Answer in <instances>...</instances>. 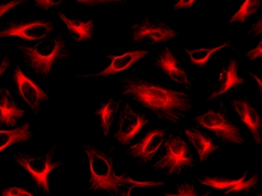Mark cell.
Listing matches in <instances>:
<instances>
[{
  "instance_id": "cell-3",
  "label": "cell",
  "mask_w": 262,
  "mask_h": 196,
  "mask_svg": "<svg viewBox=\"0 0 262 196\" xmlns=\"http://www.w3.org/2000/svg\"><path fill=\"white\" fill-rule=\"evenodd\" d=\"M194 165V158L185 141L180 136L170 134L164 141L161 154L153 164V169L167 177L180 175Z\"/></svg>"
},
{
  "instance_id": "cell-8",
  "label": "cell",
  "mask_w": 262,
  "mask_h": 196,
  "mask_svg": "<svg viewBox=\"0 0 262 196\" xmlns=\"http://www.w3.org/2000/svg\"><path fill=\"white\" fill-rule=\"evenodd\" d=\"M176 31L166 24L146 19L141 23L133 26L132 38L138 42L153 45L168 41L176 37Z\"/></svg>"
},
{
  "instance_id": "cell-22",
  "label": "cell",
  "mask_w": 262,
  "mask_h": 196,
  "mask_svg": "<svg viewBox=\"0 0 262 196\" xmlns=\"http://www.w3.org/2000/svg\"><path fill=\"white\" fill-rule=\"evenodd\" d=\"M228 45L229 42H226L223 45H220V46L217 47V48H200V50H192V51L185 50V51L190 55V61H191L192 64H197V65H200V66H204L205 64H207V61H208L212 54L217 52V50L227 46Z\"/></svg>"
},
{
  "instance_id": "cell-1",
  "label": "cell",
  "mask_w": 262,
  "mask_h": 196,
  "mask_svg": "<svg viewBox=\"0 0 262 196\" xmlns=\"http://www.w3.org/2000/svg\"><path fill=\"white\" fill-rule=\"evenodd\" d=\"M122 82V95H129L163 121L181 123L192 107L191 99L186 93L139 78L127 79Z\"/></svg>"
},
{
  "instance_id": "cell-23",
  "label": "cell",
  "mask_w": 262,
  "mask_h": 196,
  "mask_svg": "<svg viewBox=\"0 0 262 196\" xmlns=\"http://www.w3.org/2000/svg\"><path fill=\"white\" fill-rule=\"evenodd\" d=\"M260 4V0H246L238 11L232 17L229 23H233L234 21L245 22L248 16L254 14L258 10Z\"/></svg>"
},
{
  "instance_id": "cell-11",
  "label": "cell",
  "mask_w": 262,
  "mask_h": 196,
  "mask_svg": "<svg viewBox=\"0 0 262 196\" xmlns=\"http://www.w3.org/2000/svg\"><path fill=\"white\" fill-rule=\"evenodd\" d=\"M14 79L18 85V91L27 105L29 106L34 112H38L41 103L48 100L49 97L47 93L30 79L27 78L23 74L19 67H17L15 69Z\"/></svg>"
},
{
  "instance_id": "cell-20",
  "label": "cell",
  "mask_w": 262,
  "mask_h": 196,
  "mask_svg": "<svg viewBox=\"0 0 262 196\" xmlns=\"http://www.w3.org/2000/svg\"><path fill=\"white\" fill-rule=\"evenodd\" d=\"M32 137L30 125L25 123L18 128L11 130H0V152L9 147L11 144L24 142Z\"/></svg>"
},
{
  "instance_id": "cell-21",
  "label": "cell",
  "mask_w": 262,
  "mask_h": 196,
  "mask_svg": "<svg viewBox=\"0 0 262 196\" xmlns=\"http://www.w3.org/2000/svg\"><path fill=\"white\" fill-rule=\"evenodd\" d=\"M120 107V102L117 101L114 98H112L108 100L107 104H103L101 108L95 111L96 114H98L101 118V127L105 137L110 135L112 124Z\"/></svg>"
},
{
  "instance_id": "cell-31",
  "label": "cell",
  "mask_w": 262,
  "mask_h": 196,
  "mask_svg": "<svg viewBox=\"0 0 262 196\" xmlns=\"http://www.w3.org/2000/svg\"><path fill=\"white\" fill-rule=\"evenodd\" d=\"M10 60L8 57H6L3 61L2 64L0 65V77L4 74V71L9 67Z\"/></svg>"
},
{
  "instance_id": "cell-16",
  "label": "cell",
  "mask_w": 262,
  "mask_h": 196,
  "mask_svg": "<svg viewBox=\"0 0 262 196\" xmlns=\"http://www.w3.org/2000/svg\"><path fill=\"white\" fill-rule=\"evenodd\" d=\"M24 114L25 111L18 107L10 91L0 88V124L14 127Z\"/></svg>"
},
{
  "instance_id": "cell-7",
  "label": "cell",
  "mask_w": 262,
  "mask_h": 196,
  "mask_svg": "<svg viewBox=\"0 0 262 196\" xmlns=\"http://www.w3.org/2000/svg\"><path fill=\"white\" fill-rule=\"evenodd\" d=\"M148 121L149 120L144 114L134 110L129 104H125L120 111L114 138L120 144L127 145Z\"/></svg>"
},
{
  "instance_id": "cell-30",
  "label": "cell",
  "mask_w": 262,
  "mask_h": 196,
  "mask_svg": "<svg viewBox=\"0 0 262 196\" xmlns=\"http://www.w3.org/2000/svg\"><path fill=\"white\" fill-rule=\"evenodd\" d=\"M194 3V0H180L173 7V8L174 10L181 9V8H190Z\"/></svg>"
},
{
  "instance_id": "cell-5",
  "label": "cell",
  "mask_w": 262,
  "mask_h": 196,
  "mask_svg": "<svg viewBox=\"0 0 262 196\" xmlns=\"http://www.w3.org/2000/svg\"><path fill=\"white\" fill-rule=\"evenodd\" d=\"M55 150L56 145H54L46 155L39 157L24 154H18L15 157V161L32 176L38 189L49 194H51L49 174L63 164V163L54 161Z\"/></svg>"
},
{
  "instance_id": "cell-4",
  "label": "cell",
  "mask_w": 262,
  "mask_h": 196,
  "mask_svg": "<svg viewBox=\"0 0 262 196\" xmlns=\"http://www.w3.org/2000/svg\"><path fill=\"white\" fill-rule=\"evenodd\" d=\"M65 48L62 38H54L41 40L33 47L20 45L18 50L24 54L26 62L36 75L47 79L51 75L53 64L64 56Z\"/></svg>"
},
{
  "instance_id": "cell-32",
  "label": "cell",
  "mask_w": 262,
  "mask_h": 196,
  "mask_svg": "<svg viewBox=\"0 0 262 196\" xmlns=\"http://www.w3.org/2000/svg\"><path fill=\"white\" fill-rule=\"evenodd\" d=\"M262 19L260 18L258 22H257L256 25L253 26V29H252V31L254 33V34L256 35H259L260 34V33L262 32Z\"/></svg>"
},
{
  "instance_id": "cell-9",
  "label": "cell",
  "mask_w": 262,
  "mask_h": 196,
  "mask_svg": "<svg viewBox=\"0 0 262 196\" xmlns=\"http://www.w3.org/2000/svg\"><path fill=\"white\" fill-rule=\"evenodd\" d=\"M166 131L161 129L153 130L145 137L126 151L127 155L137 159L141 164H147L152 160L157 151L164 143Z\"/></svg>"
},
{
  "instance_id": "cell-28",
  "label": "cell",
  "mask_w": 262,
  "mask_h": 196,
  "mask_svg": "<svg viewBox=\"0 0 262 196\" xmlns=\"http://www.w3.org/2000/svg\"><path fill=\"white\" fill-rule=\"evenodd\" d=\"M77 1L80 3V4L93 7V6L97 5V4H110V3L119 2V1H121V0H77Z\"/></svg>"
},
{
  "instance_id": "cell-2",
  "label": "cell",
  "mask_w": 262,
  "mask_h": 196,
  "mask_svg": "<svg viewBox=\"0 0 262 196\" xmlns=\"http://www.w3.org/2000/svg\"><path fill=\"white\" fill-rule=\"evenodd\" d=\"M83 150L90 162V191H105L112 194L124 195V191L130 193L134 187L164 185L163 182H138L126 174L116 175L113 159L110 155L90 144L84 145Z\"/></svg>"
},
{
  "instance_id": "cell-15",
  "label": "cell",
  "mask_w": 262,
  "mask_h": 196,
  "mask_svg": "<svg viewBox=\"0 0 262 196\" xmlns=\"http://www.w3.org/2000/svg\"><path fill=\"white\" fill-rule=\"evenodd\" d=\"M233 104L242 121L250 129L255 141L260 144L261 120L257 111L245 100H233Z\"/></svg>"
},
{
  "instance_id": "cell-27",
  "label": "cell",
  "mask_w": 262,
  "mask_h": 196,
  "mask_svg": "<svg viewBox=\"0 0 262 196\" xmlns=\"http://www.w3.org/2000/svg\"><path fill=\"white\" fill-rule=\"evenodd\" d=\"M25 2V0H13L8 4H2L0 6V18L4 15L5 13L8 12L9 10L12 9L13 7H16L18 4Z\"/></svg>"
},
{
  "instance_id": "cell-29",
  "label": "cell",
  "mask_w": 262,
  "mask_h": 196,
  "mask_svg": "<svg viewBox=\"0 0 262 196\" xmlns=\"http://www.w3.org/2000/svg\"><path fill=\"white\" fill-rule=\"evenodd\" d=\"M262 56V41L259 42L257 48L254 50H251L250 52L246 54V57H249L250 60H255L258 58V57H261Z\"/></svg>"
},
{
  "instance_id": "cell-19",
  "label": "cell",
  "mask_w": 262,
  "mask_h": 196,
  "mask_svg": "<svg viewBox=\"0 0 262 196\" xmlns=\"http://www.w3.org/2000/svg\"><path fill=\"white\" fill-rule=\"evenodd\" d=\"M60 18L65 22L68 28L70 36L77 41H84L90 40L94 34V22L88 21L86 22L79 20L70 19L65 14L58 11Z\"/></svg>"
},
{
  "instance_id": "cell-10",
  "label": "cell",
  "mask_w": 262,
  "mask_h": 196,
  "mask_svg": "<svg viewBox=\"0 0 262 196\" xmlns=\"http://www.w3.org/2000/svg\"><path fill=\"white\" fill-rule=\"evenodd\" d=\"M54 30L51 21L41 20L29 23L12 25L0 32V38L16 36L26 40H38L47 38L49 34Z\"/></svg>"
},
{
  "instance_id": "cell-18",
  "label": "cell",
  "mask_w": 262,
  "mask_h": 196,
  "mask_svg": "<svg viewBox=\"0 0 262 196\" xmlns=\"http://www.w3.org/2000/svg\"><path fill=\"white\" fill-rule=\"evenodd\" d=\"M147 54H148L147 51L137 50V51L126 53L121 56H110L108 58H111L113 60L112 64L104 71H101L100 74H97L94 77L113 75V74H118L120 71H124V70L130 68L137 61H140Z\"/></svg>"
},
{
  "instance_id": "cell-14",
  "label": "cell",
  "mask_w": 262,
  "mask_h": 196,
  "mask_svg": "<svg viewBox=\"0 0 262 196\" xmlns=\"http://www.w3.org/2000/svg\"><path fill=\"white\" fill-rule=\"evenodd\" d=\"M156 64L176 82L185 85H191L185 71L181 68L180 63L167 47L164 48L163 52L160 53L156 60Z\"/></svg>"
},
{
  "instance_id": "cell-13",
  "label": "cell",
  "mask_w": 262,
  "mask_h": 196,
  "mask_svg": "<svg viewBox=\"0 0 262 196\" xmlns=\"http://www.w3.org/2000/svg\"><path fill=\"white\" fill-rule=\"evenodd\" d=\"M237 68H238V64L237 61L234 58H232L227 68H223V71L219 76V81L214 85L213 93L207 99V101L214 100L229 91L230 88L246 82L245 80L239 77L237 74Z\"/></svg>"
},
{
  "instance_id": "cell-24",
  "label": "cell",
  "mask_w": 262,
  "mask_h": 196,
  "mask_svg": "<svg viewBox=\"0 0 262 196\" xmlns=\"http://www.w3.org/2000/svg\"><path fill=\"white\" fill-rule=\"evenodd\" d=\"M165 194L167 196H197L198 192L194 185L185 183L177 186L176 193L174 194Z\"/></svg>"
},
{
  "instance_id": "cell-26",
  "label": "cell",
  "mask_w": 262,
  "mask_h": 196,
  "mask_svg": "<svg viewBox=\"0 0 262 196\" xmlns=\"http://www.w3.org/2000/svg\"><path fill=\"white\" fill-rule=\"evenodd\" d=\"M61 2H62V0H35V4L37 7L45 10L54 7V6L59 5Z\"/></svg>"
},
{
  "instance_id": "cell-6",
  "label": "cell",
  "mask_w": 262,
  "mask_h": 196,
  "mask_svg": "<svg viewBox=\"0 0 262 196\" xmlns=\"http://www.w3.org/2000/svg\"><path fill=\"white\" fill-rule=\"evenodd\" d=\"M196 121L201 127L211 130L217 138L224 142L243 144L245 142L237 126L226 115L224 111L210 110L207 113L198 116Z\"/></svg>"
},
{
  "instance_id": "cell-25",
  "label": "cell",
  "mask_w": 262,
  "mask_h": 196,
  "mask_svg": "<svg viewBox=\"0 0 262 196\" xmlns=\"http://www.w3.org/2000/svg\"><path fill=\"white\" fill-rule=\"evenodd\" d=\"M3 196H33L34 194H31L26 190L19 187H9L3 191Z\"/></svg>"
},
{
  "instance_id": "cell-17",
  "label": "cell",
  "mask_w": 262,
  "mask_h": 196,
  "mask_svg": "<svg viewBox=\"0 0 262 196\" xmlns=\"http://www.w3.org/2000/svg\"><path fill=\"white\" fill-rule=\"evenodd\" d=\"M185 134L197 152L200 162L207 161L210 155L219 150V146L214 144L211 137L194 127L186 129Z\"/></svg>"
},
{
  "instance_id": "cell-12",
  "label": "cell",
  "mask_w": 262,
  "mask_h": 196,
  "mask_svg": "<svg viewBox=\"0 0 262 196\" xmlns=\"http://www.w3.org/2000/svg\"><path fill=\"white\" fill-rule=\"evenodd\" d=\"M247 173H245L243 177L237 180L217 178V177H206L203 179H198V181L203 185L208 186L215 189L222 190L226 195L230 193H239L241 191H249L255 187L259 180L258 174L253 176L249 180H246Z\"/></svg>"
}]
</instances>
